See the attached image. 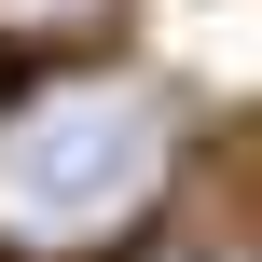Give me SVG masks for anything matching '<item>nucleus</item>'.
Segmentation results:
<instances>
[{"label":"nucleus","mask_w":262,"mask_h":262,"mask_svg":"<svg viewBox=\"0 0 262 262\" xmlns=\"http://www.w3.org/2000/svg\"><path fill=\"white\" fill-rule=\"evenodd\" d=\"M180 180V97L138 69H41L0 97V249L14 262H111L152 235Z\"/></svg>","instance_id":"1"},{"label":"nucleus","mask_w":262,"mask_h":262,"mask_svg":"<svg viewBox=\"0 0 262 262\" xmlns=\"http://www.w3.org/2000/svg\"><path fill=\"white\" fill-rule=\"evenodd\" d=\"M124 0H0V55H83Z\"/></svg>","instance_id":"2"}]
</instances>
